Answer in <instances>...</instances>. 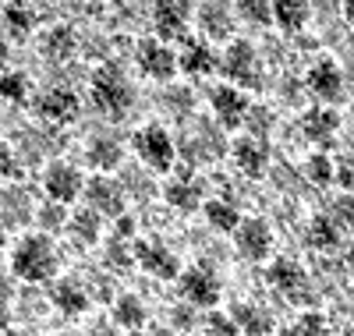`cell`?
<instances>
[{"mask_svg": "<svg viewBox=\"0 0 354 336\" xmlns=\"http://www.w3.org/2000/svg\"><path fill=\"white\" fill-rule=\"evenodd\" d=\"M298 336H326V319L322 315H305L298 326Z\"/></svg>", "mask_w": 354, "mask_h": 336, "instance_id": "d6a6232c", "label": "cell"}, {"mask_svg": "<svg viewBox=\"0 0 354 336\" xmlns=\"http://www.w3.org/2000/svg\"><path fill=\"white\" fill-rule=\"evenodd\" d=\"M135 152L142 156V163H149V167L160 170V174L174 167V142H170V135H167L163 128H156V124L142 128V131L135 135Z\"/></svg>", "mask_w": 354, "mask_h": 336, "instance_id": "3957f363", "label": "cell"}, {"mask_svg": "<svg viewBox=\"0 0 354 336\" xmlns=\"http://www.w3.org/2000/svg\"><path fill=\"white\" fill-rule=\"evenodd\" d=\"M46 195L57 202V205H64V202H75L78 195H82V174L75 170V167H68V163H53L50 170H46Z\"/></svg>", "mask_w": 354, "mask_h": 336, "instance_id": "277c9868", "label": "cell"}, {"mask_svg": "<svg viewBox=\"0 0 354 336\" xmlns=\"http://www.w3.org/2000/svg\"><path fill=\"white\" fill-rule=\"evenodd\" d=\"M4 60H8V46L0 43V68H4Z\"/></svg>", "mask_w": 354, "mask_h": 336, "instance_id": "60d3db41", "label": "cell"}, {"mask_svg": "<svg viewBox=\"0 0 354 336\" xmlns=\"http://www.w3.org/2000/svg\"><path fill=\"white\" fill-rule=\"evenodd\" d=\"M0 241H4V227H0Z\"/></svg>", "mask_w": 354, "mask_h": 336, "instance_id": "ee69618b", "label": "cell"}, {"mask_svg": "<svg viewBox=\"0 0 354 336\" xmlns=\"http://www.w3.org/2000/svg\"><path fill=\"white\" fill-rule=\"evenodd\" d=\"M209 100H213V110H216L223 128H238L241 124V117H245V96L238 93V88L220 85V88H213V93H209Z\"/></svg>", "mask_w": 354, "mask_h": 336, "instance_id": "8fae6325", "label": "cell"}, {"mask_svg": "<svg viewBox=\"0 0 354 336\" xmlns=\"http://www.w3.org/2000/svg\"><path fill=\"white\" fill-rule=\"evenodd\" d=\"M308 85H312V93L322 96V100H337L340 96V75H337L333 64H319L308 75Z\"/></svg>", "mask_w": 354, "mask_h": 336, "instance_id": "ac0fdd59", "label": "cell"}, {"mask_svg": "<svg viewBox=\"0 0 354 336\" xmlns=\"http://www.w3.org/2000/svg\"><path fill=\"white\" fill-rule=\"evenodd\" d=\"M238 11H241V18L266 25L270 21V0H238Z\"/></svg>", "mask_w": 354, "mask_h": 336, "instance_id": "1f68e13d", "label": "cell"}, {"mask_svg": "<svg viewBox=\"0 0 354 336\" xmlns=\"http://www.w3.org/2000/svg\"><path fill=\"white\" fill-rule=\"evenodd\" d=\"M0 96H8V100L21 103V100L28 96V82H25V75H18V71L0 75Z\"/></svg>", "mask_w": 354, "mask_h": 336, "instance_id": "4dcf8cb0", "label": "cell"}, {"mask_svg": "<svg viewBox=\"0 0 354 336\" xmlns=\"http://www.w3.org/2000/svg\"><path fill=\"white\" fill-rule=\"evenodd\" d=\"M75 46V36H71V28H53V32L46 36V57H68Z\"/></svg>", "mask_w": 354, "mask_h": 336, "instance_id": "f546056e", "label": "cell"}, {"mask_svg": "<svg viewBox=\"0 0 354 336\" xmlns=\"http://www.w3.org/2000/svg\"><path fill=\"white\" fill-rule=\"evenodd\" d=\"M202 28H205L213 39H227V36H230V18H227L223 4H205V8H202Z\"/></svg>", "mask_w": 354, "mask_h": 336, "instance_id": "44dd1931", "label": "cell"}, {"mask_svg": "<svg viewBox=\"0 0 354 336\" xmlns=\"http://www.w3.org/2000/svg\"><path fill=\"white\" fill-rule=\"evenodd\" d=\"M156 32H160V39L185 36V4L181 0H156Z\"/></svg>", "mask_w": 354, "mask_h": 336, "instance_id": "4fadbf2b", "label": "cell"}, {"mask_svg": "<svg viewBox=\"0 0 354 336\" xmlns=\"http://www.w3.org/2000/svg\"><path fill=\"white\" fill-rule=\"evenodd\" d=\"M188 75H213V68H216V57H213V50L209 46H202V43H188V50H185V57L177 60Z\"/></svg>", "mask_w": 354, "mask_h": 336, "instance_id": "e0dca14e", "label": "cell"}, {"mask_svg": "<svg viewBox=\"0 0 354 336\" xmlns=\"http://www.w3.org/2000/svg\"><path fill=\"white\" fill-rule=\"evenodd\" d=\"M333 128H337V117H333L330 110H312V113L305 117V135H308V138L326 142Z\"/></svg>", "mask_w": 354, "mask_h": 336, "instance_id": "484cf974", "label": "cell"}, {"mask_svg": "<svg viewBox=\"0 0 354 336\" xmlns=\"http://www.w3.org/2000/svg\"><path fill=\"white\" fill-rule=\"evenodd\" d=\"M57 308H61L64 315H82L88 308V297L75 283H61L57 287Z\"/></svg>", "mask_w": 354, "mask_h": 336, "instance_id": "cb8c5ba5", "label": "cell"}, {"mask_svg": "<svg viewBox=\"0 0 354 336\" xmlns=\"http://www.w3.org/2000/svg\"><path fill=\"white\" fill-rule=\"evenodd\" d=\"M308 241L315 244V248H333L337 244V223L330 216H315L312 227H308Z\"/></svg>", "mask_w": 354, "mask_h": 336, "instance_id": "4316f807", "label": "cell"}, {"mask_svg": "<svg viewBox=\"0 0 354 336\" xmlns=\"http://www.w3.org/2000/svg\"><path fill=\"white\" fill-rule=\"evenodd\" d=\"M93 106L100 110V113H106V117H124L128 113V106H131V88H128V82L121 78V71L117 68H100L96 75H93Z\"/></svg>", "mask_w": 354, "mask_h": 336, "instance_id": "7a4b0ae2", "label": "cell"}, {"mask_svg": "<svg viewBox=\"0 0 354 336\" xmlns=\"http://www.w3.org/2000/svg\"><path fill=\"white\" fill-rule=\"evenodd\" d=\"M280 336H298V329H287V333H280Z\"/></svg>", "mask_w": 354, "mask_h": 336, "instance_id": "7bdbcfd3", "label": "cell"}, {"mask_svg": "<svg viewBox=\"0 0 354 336\" xmlns=\"http://www.w3.org/2000/svg\"><path fill=\"white\" fill-rule=\"evenodd\" d=\"M131 336H170L167 329H149V333H131Z\"/></svg>", "mask_w": 354, "mask_h": 336, "instance_id": "f35d334b", "label": "cell"}, {"mask_svg": "<svg viewBox=\"0 0 354 336\" xmlns=\"http://www.w3.org/2000/svg\"><path fill=\"white\" fill-rule=\"evenodd\" d=\"M205 220L216 230H238V209L227 202H205Z\"/></svg>", "mask_w": 354, "mask_h": 336, "instance_id": "d4e9b609", "label": "cell"}, {"mask_svg": "<svg viewBox=\"0 0 354 336\" xmlns=\"http://www.w3.org/2000/svg\"><path fill=\"white\" fill-rule=\"evenodd\" d=\"M61 220H64V216H57V209H43V223H46V227H57Z\"/></svg>", "mask_w": 354, "mask_h": 336, "instance_id": "74e56055", "label": "cell"}, {"mask_svg": "<svg viewBox=\"0 0 354 336\" xmlns=\"http://www.w3.org/2000/svg\"><path fill=\"white\" fill-rule=\"evenodd\" d=\"M113 244H117V241H113ZM110 262H121V265L128 262V252L121 248V244H117V248H110Z\"/></svg>", "mask_w": 354, "mask_h": 336, "instance_id": "8d00e7d4", "label": "cell"}, {"mask_svg": "<svg viewBox=\"0 0 354 336\" xmlns=\"http://www.w3.org/2000/svg\"><path fill=\"white\" fill-rule=\"evenodd\" d=\"M85 188H88V202H93V209L110 212V216H121V209H124V195H121V188H117V180L93 177Z\"/></svg>", "mask_w": 354, "mask_h": 336, "instance_id": "7c38bea8", "label": "cell"}, {"mask_svg": "<svg viewBox=\"0 0 354 336\" xmlns=\"http://www.w3.org/2000/svg\"><path fill=\"white\" fill-rule=\"evenodd\" d=\"M209 333L213 336H238V326H234L230 315H213L209 319Z\"/></svg>", "mask_w": 354, "mask_h": 336, "instance_id": "836d02e7", "label": "cell"}, {"mask_svg": "<svg viewBox=\"0 0 354 336\" xmlns=\"http://www.w3.org/2000/svg\"><path fill=\"white\" fill-rule=\"evenodd\" d=\"M234 160H238V167L248 174V177H259L266 170V149L252 138H241L238 145H234Z\"/></svg>", "mask_w": 354, "mask_h": 336, "instance_id": "2e32d148", "label": "cell"}, {"mask_svg": "<svg viewBox=\"0 0 354 336\" xmlns=\"http://www.w3.org/2000/svg\"><path fill=\"white\" fill-rule=\"evenodd\" d=\"M4 21L11 25V32H15V36H25L28 28H32L36 15L28 11L25 4H8V8H4Z\"/></svg>", "mask_w": 354, "mask_h": 336, "instance_id": "f1b7e54d", "label": "cell"}, {"mask_svg": "<svg viewBox=\"0 0 354 336\" xmlns=\"http://www.w3.org/2000/svg\"><path fill=\"white\" fill-rule=\"evenodd\" d=\"M273 18L280 21V28L294 32V28L305 25V4L301 0H273Z\"/></svg>", "mask_w": 354, "mask_h": 336, "instance_id": "ffe728a7", "label": "cell"}, {"mask_svg": "<svg viewBox=\"0 0 354 336\" xmlns=\"http://www.w3.org/2000/svg\"><path fill=\"white\" fill-rule=\"evenodd\" d=\"M270 244H273V237H270V227H266L262 220H245V223H238V252L245 255V259H266L270 255Z\"/></svg>", "mask_w": 354, "mask_h": 336, "instance_id": "ba28073f", "label": "cell"}, {"mask_svg": "<svg viewBox=\"0 0 354 336\" xmlns=\"http://www.w3.org/2000/svg\"><path fill=\"white\" fill-rule=\"evenodd\" d=\"M11 269L18 272L21 280H50L57 272V248L46 234H25L18 241V248L11 255Z\"/></svg>", "mask_w": 354, "mask_h": 336, "instance_id": "6da1fadb", "label": "cell"}, {"mask_svg": "<svg viewBox=\"0 0 354 336\" xmlns=\"http://www.w3.org/2000/svg\"><path fill=\"white\" fill-rule=\"evenodd\" d=\"M333 212H337V216H340V223H347V227H354V198H340Z\"/></svg>", "mask_w": 354, "mask_h": 336, "instance_id": "d590c367", "label": "cell"}, {"mask_svg": "<svg viewBox=\"0 0 354 336\" xmlns=\"http://www.w3.org/2000/svg\"><path fill=\"white\" fill-rule=\"evenodd\" d=\"M138 64H142V71L149 75V78H174V68H177V60H174V53L163 46V43H156V39H145L142 46H138Z\"/></svg>", "mask_w": 354, "mask_h": 336, "instance_id": "9c48e42d", "label": "cell"}, {"mask_svg": "<svg viewBox=\"0 0 354 336\" xmlns=\"http://www.w3.org/2000/svg\"><path fill=\"white\" fill-rule=\"evenodd\" d=\"M308 174H312V180L326 185V180H330V163L322 160V156H315V160H312V167H308Z\"/></svg>", "mask_w": 354, "mask_h": 336, "instance_id": "e575fe53", "label": "cell"}, {"mask_svg": "<svg viewBox=\"0 0 354 336\" xmlns=\"http://www.w3.org/2000/svg\"><path fill=\"white\" fill-rule=\"evenodd\" d=\"M135 259L145 265V272H153V277H160V280H174L177 272H181V265H177L174 252H167L163 244H156V241L135 244Z\"/></svg>", "mask_w": 354, "mask_h": 336, "instance_id": "8992f818", "label": "cell"}, {"mask_svg": "<svg viewBox=\"0 0 354 336\" xmlns=\"http://www.w3.org/2000/svg\"><path fill=\"white\" fill-rule=\"evenodd\" d=\"M88 163L100 170H117V163H121V145L113 138H96L88 145Z\"/></svg>", "mask_w": 354, "mask_h": 336, "instance_id": "d6986e66", "label": "cell"}, {"mask_svg": "<svg viewBox=\"0 0 354 336\" xmlns=\"http://www.w3.org/2000/svg\"><path fill=\"white\" fill-rule=\"evenodd\" d=\"M163 195H167V202L177 205V209H195V205H198V192H195L192 185H185V180H170Z\"/></svg>", "mask_w": 354, "mask_h": 336, "instance_id": "83f0119b", "label": "cell"}, {"mask_svg": "<svg viewBox=\"0 0 354 336\" xmlns=\"http://www.w3.org/2000/svg\"><path fill=\"white\" fill-rule=\"evenodd\" d=\"M347 18L354 21V0H347Z\"/></svg>", "mask_w": 354, "mask_h": 336, "instance_id": "b9f144b4", "label": "cell"}, {"mask_svg": "<svg viewBox=\"0 0 354 336\" xmlns=\"http://www.w3.org/2000/svg\"><path fill=\"white\" fill-rule=\"evenodd\" d=\"M223 71H227L234 82H241V85H259V75H255V50H252L248 43L227 46Z\"/></svg>", "mask_w": 354, "mask_h": 336, "instance_id": "30bf717a", "label": "cell"}, {"mask_svg": "<svg viewBox=\"0 0 354 336\" xmlns=\"http://www.w3.org/2000/svg\"><path fill=\"white\" fill-rule=\"evenodd\" d=\"M113 319H117V326H124V329H138L145 322L142 301L138 297H121V301H117V308H113Z\"/></svg>", "mask_w": 354, "mask_h": 336, "instance_id": "603a6c76", "label": "cell"}, {"mask_svg": "<svg viewBox=\"0 0 354 336\" xmlns=\"http://www.w3.org/2000/svg\"><path fill=\"white\" fill-rule=\"evenodd\" d=\"M39 113L46 120H53V124H71V120L82 113V103L75 93H68V88H50V93L39 100Z\"/></svg>", "mask_w": 354, "mask_h": 336, "instance_id": "52a82bcc", "label": "cell"}, {"mask_svg": "<svg viewBox=\"0 0 354 336\" xmlns=\"http://www.w3.org/2000/svg\"><path fill=\"white\" fill-rule=\"evenodd\" d=\"M270 283H273L277 290H283L287 297H298V294H305V272L294 265V262L280 259V262H273V269H270Z\"/></svg>", "mask_w": 354, "mask_h": 336, "instance_id": "5bb4252c", "label": "cell"}, {"mask_svg": "<svg viewBox=\"0 0 354 336\" xmlns=\"http://www.w3.org/2000/svg\"><path fill=\"white\" fill-rule=\"evenodd\" d=\"M71 234L82 241V244H93L100 237V216H96V209H82L71 216Z\"/></svg>", "mask_w": 354, "mask_h": 336, "instance_id": "7402d4cb", "label": "cell"}, {"mask_svg": "<svg viewBox=\"0 0 354 336\" xmlns=\"http://www.w3.org/2000/svg\"><path fill=\"white\" fill-rule=\"evenodd\" d=\"M181 294L198 304V308H213V304L220 301V283L209 269H188L181 277Z\"/></svg>", "mask_w": 354, "mask_h": 336, "instance_id": "5b68a950", "label": "cell"}, {"mask_svg": "<svg viewBox=\"0 0 354 336\" xmlns=\"http://www.w3.org/2000/svg\"><path fill=\"white\" fill-rule=\"evenodd\" d=\"M230 319H234V326H238L245 336H262V333H270V329H273L270 312H259V308H252V304H238Z\"/></svg>", "mask_w": 354, "mask_h": 336, "instance_id": "9a60e30c", "label": "cell"}, {"mask_svg": "<svg viewBox=\"0 0 354 336\" xmlns=\"http://www.w3.org/2000/svg\"><path fill=\"white\" fill-rule=\"evenodd\" d=\"M4 326H8V308L0 304V329H4Z\"/></svg>", "mask_w": 354, "mask_h": 336, "instance_id": "ab89813d", "label": "cell"}]
</instances>
